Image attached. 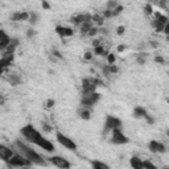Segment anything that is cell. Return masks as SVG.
<instances>
[{"label": "cell", "mask_w": 169, "mask_h": 169, "mask_svg": "<svg viewBox=\"0 0 169 169\" xmlns=\"http://www.w3.org/2000/svg\"><path fill=\"white\" fill-rule=\"evenodd\" d=\"M12 41V37L11 36H8L7 32L4 29L0 30V49L3 50V53L7 50V48L10 46V44Z\"/></svg>", "instance_id": "4fadbf2b"}, {"label": "cell", "mask_w": 169, "mask_h": 169, "mask_svg": "<svg viewBox=\"0 0 169 169\" xmlns=\"http://www.w3.org/2000/svg\"><path fill=\"white\" fill-rule=\"evenodd\" d=\"M56 140L58 141V144L60 145H62L64 148H66V149H69V151H77V148H78V145H77V143L73 140V139H70L69 136H66L65 133H62L61 131H57L56 132Z\"/></svg>", "instance_id": "5b68a950"}, {"label": "cell", "mask_w": 169, "mask_h": 169, "mask_svg": "<svg viewBox=\"0 0 169 169\" xmlns=\"http://www.w3.org/2000/svg\"><path fill=\"white\" fill-rule=\"evenodd\" d=\"M167 41H168V42H169V36H167Z\"/></svg>", "instance_id": "f5cc1de1"}, {"label": "cell", "mask_w": 169, "mask_h": 169, "mask_svg": "<svg viewBox=\"0 0 169 169\" xmlns=\"http://www.w3.org/2000/svg\"><path fill=\"white\" fill-rule=\"evenodd\" d=\"M92 56H94V53L86 52V53L83 54V58H84V61H91V60H92Z\"/></svg>", "instance_id": "f35d334b"}, {"label": "cell", "mask_w": 169, "mask_h": 169, "mask_svg": "<svg viewBox=\"0 0 169 169\" xmlns=\"http://www.w3.org/2000/svg\"><path fill=\"white\" fill-rule=\"evenodd\" d=\"M91 21L94 23L95 26H98V28H102V25H103L104 23V17L102 15H98V13H95V15L91 16Z\"/></svg>", "instance_id": "7402d4cb"}, {"label": "cell", "mask_w": 169, "mask_h": 169, "mask_svg": "<svg viewBox=\"0 0 169 169\" xmlns=\"http://www.w3.org/2000/svg\"><path fill=\"white\" fill-rule=\"evenodd\" d=\"M102 16H103L104 19H110V17H114V16H112V11H110V10H106L103 13H102Z\"/></svg>", "instance_id": "ab89813d"}, {"label": "cell", "mask_w": 169, "mask_h": 169, "mask_svg": "<svg viewBox=\"0 0 169 169\" xmlns=\"http://www.w3.org/2000/svg\"><path fill=\"white\" fill-rule=\"evenodd\" d=\"M54 32L58 34L61 38L66 37H73L74 36V29L72 26H65V25H57L54 28Z\"/></svg>", "instance_id": "8fae6325"}, {"label": "cell", "mask_w": 169, "mask_h": 169, "mask_svg": "<svg viewBox=\"0 0 169 169\" xmlns=\"http://www.w3.org/2000/svg\"><path fill=\"white\" fill-rule=\"evenodd\" d=\"M102 73H103V75H106V77H110V75H112V74H111V70H110V65L104 64L103 66H102Z\"/></svg>", "instance_id": "4dcf8cb0"}, {"label": "cell", "mask_w": 169, "mask_h": 169, "mask_svg": "<svg viewBox=\"0 0 169 169\" xmlns=\"http://www.w3.org/2000/svg\"><path fill=\"white\" fill-rule=\"evenodd\" d=\"M46 160L49 164H52L53 167H56L58 169H70L72 168V163H70L68 159H65L64 156H60V155L49 156V157H46Z\"/></svg>", "instance_id": "8992f818"}, {"label": "cell", "mask_w": 169, "mask_h": 169, "mask_svg": "<svg viewBox=\"0 0 169 169\" xmlns=\"http://www.w3.org/2000/svg\"><path fill=\"white\" fill-rule=\"evenodd\" d=\"M26 37H28V38H32V37H34V36H36V30H34L33 28H29L28 30H26Z\"/></svg>", "instance_id": "74e56055"}, {"label": "cell", "mask_w": 169, "mask_h": 169, "mask_svg": "<svg viewBox=\"0 0 169 169\" xmlns=\"http://www.w3.org/2000/svg\"><path fill=\"white\" fill-rule=\"evenodd\" d=\"M144 169H159L151 160H144Z\"/></svg>", "instance_id": "f546056e"}, {"label": "cell", "mask_w": 169, "mask_h": 169, "mask_svg": "<svg viewBox=\"0 0 169 169\" xmlns=\"http://www.w3.org/2000/svg\"><path fill=\"white\" fill-rule=\"evenodd\" d=\"M91 16L92 15H90V13H78V15H74L70 17V23L81 26L82 24L87 23V21H91Z\"/></svg>", "instance_id": "30bf717a"}, {"label": "cell", "mask_w": 169, "mask_h": 169, "mask_svg": "<svg viewBox=\"0 0 169 169\" xmlns=\"http://www.w3.org/2000/svg\"><path fill=\"white\" fill-rule=\"evenodd\" d=\"M144 13L147 16H151V15H153L155 13V11H153V7H152V4H149V3H147V4H144Z\"/></svg>", "instance_id": "83f0119b"}, {"label": "cell", "mask_w": 169, "mask_h": 169, "mask_svg": "<svg viewBox=\"0 0 169 169\" xmlns=\"http://www.w3.org/2000/svg\"><path fill=\"white\" fill-rule=\"evenodd\" d=\"M122 127H123V122L118 116L107 115L104 119V123H103V132L108 133V132H112L115 130H122Z\"/></svg>", "instance_id": "277c9868"}, {"label": "cell", "mask_w": 169, "mask_h": 169, "mask_svg": "<svg viewBox=\"0 0 169 169\" xmlns=\"http://www.w3.org/2000/svg\"><path fill=\"white\" fill-rule=\"evenodd\" d=\"M124 33H126V26H124V25L116 26V34H118V36H123Z\"/></svg>", "instance_id": "e575fe53"}, {"label": "cell", "mask_w": 169, "mask_h": 169, "mask_svg": "<svg viewBox=\"0 0 169 169\" xmlns=\"http://www.w3.org/2000/svg\"><path fill=\"white\" fill-rule=\"evenodd\" d=\"M124 11V6H122V4H119V6L116 7V8H115V10L112 11V16L115 17V16H119V15H120V13Z\"/></svg>", "instance_id": "1f68e13d"}, {"label": "cell", "mask_w": 169, "mask_h": 169, "mask_svg": "<svg viewBox=\"0 0 169 169\" xmlns=\"http://www.w3.org/2000/svg\"><path fill=\"white\" fill-rule=\"evenodd\" d=\"M147 58H148V53L141 52V53H139V54L136 56V64L137 65H144L147 62Z\"/></svg>", "instance_id": "cb8c5ba5"}, {"label": "cell", "mask_w": 169, "mask_h": 169, "mask_svg": "<svg viewBox=\"0 0 169 169\" xmlns=\"http://www.w3.org/2000/svg\"><path fill=\"white\" fill-rule=\"evenodd\" d=\"M100 98H102V95H100L98 91L90 92V94H82V95H81V102H79V104H81V107H83V108L91 110V108L98 103V102L100 100Z\"/></svg>", "instance_id": "3957f363"}, {"label": "cell", "mask_w": 169, "mask_h": 169, "mask_svg": "<svg viewBox=\"0 0 169 169\" xmlns=\"http://www.w3.org/2000/svg\"><path fill=\"white\" fill-rule=\"evenodd\" d=\"M98 33H99V28H98V26H94V28H92L90 32H88L87 36H88V37H95Z\"/></svg>", "instance_id": "d590c367"}, {"label": "cell", "mask_w": 169, "mask_h": 169, "mask_svg": "<svg viewBox=\"0 0 169 169\" xmlns=\"http://www.w3.org/2000/svg\"><path fill=\"white\" fill-rule=\"evenodd\" d=\"M163 33H165L167 36H169V20H168V23L165 24V26H164V32Z\"/></svg>", "instance_id": "bcb514c9"}, {"label": "cell", "mask_w": 169, "mask_h": 169, "mask_svg": "<svg viewBox=\"0 0 169 169\" xmlns=\"http://www.w3.org/2000/svg\"><path fill=\"white\" fill-rule=\"evenodd\" d=\"M78 115H79V118H81V119H83V120H90V118H91V110L81 107V108H79V111H78Z\"/></svg>", "instance_id": "603a6c76"}, {"label": "cell", "mask_w": 169, "mask_h": 169, "mask_svg": "<svg viewBox=\"0 0 169 169\" xmlns=\"http://www.w3.org/2000/svg\"><path fill=\"white\" fill-rule=\"evenodd\" d=\"M53 56H56V57H58V58H62V54H61V53L58 52V50H57V49H53Z\"/></svg>", "instance_id": "7dc6e473"}, {"label": "cell", "mask_w": 169, "mask_h": 169, "mask_svg": "<svg viewBox=\"0 0 169 169\" xmlns=\"http://www.w3.org/2000/svg\"><path fill=\"white\" fill-rule=\"evenodd\" d=\"M19 45H20V40L17 37H12V41L10 44V46L7 48V50L4 53H6V54H15V52H16V49L19 48Z\"/></svg>", "instance_id": "ac0fdd59"}, {"label": "cell", "mask_w": 169, "mask_h": 169, "mask_svg": "<svg viewBox=\"0 0 169 169\" xmlns=\"http://www.w3.org/2000/svg\"><path fill=\"white\" fill-rule=\"evenodd\" d=\"M45 104H46V108H53L54 107V104H56V100L53 99V98H49Z\"/></svg>", "instance_id": "8d00e7d4"}, {"label": "cell", "mask_w": 169, "mask_h": 169, "mask_svg": "<svg viewBox=\"0 0 169 169\" xmlns=\"http://www.w3.org/2000/svg\"><path fill=\"white\" fill-rule=\"evenodd\" d=\"M94 23L92 21H87V23H84V24H82L81 26H79V32H81V36L83 37V36H87L88 34V32L94 28Z\"/></svg>", "instance_id": "ffe728a7"}, {"label": "cell", "mask_w": 169, "mask_h": 169, "mask_svg": "<svg viewBox=\"0 0 169 169\" xmlns=\"http://www.w3.org/2000/svg\"><path fill=\"white\" fill-rule=\"evenodd\" d=\"M13 60H15V54H6V53H3V57H2V60H0V66H2V69L6 70L8 66H11Z\"/></svg>", "instance_id": "9a60e30c"}, {"label": "cell", "mask_w": 169, "mask_h": 169, "mask_svg": "<svg viewBox=\"0 0 169 169\" xmlns=\"http://www.w3.org/2000/svg\"><path fill=\"white\" fill-rule=\"evenodd\" d=\"M21 136L24 137L25 141H28L29 144H33V145H37L38 148L44 149L45 152L48 153H53L54 152V144L52 141H49L48 139L42 136V133L40 132L33 124H26L23 128L20 130Z\"/></svg>", "instance_id": "6da1fadb"}, {"label": "cell", "mask_w": 169, "mask_h": 169, "mask_svg": "<svg viewBox=\"0 0 169 169\" xmlns=\"http://www.w3.org/2000/svg\"><path fill=\"white\" fill-rule=\"evenodd\" d=\"M106 61H107V65H115V62H116V54L115 53H108L107 57H106Z\"/></svg>", "instance_id": "4316f807"}, {"label": "cell", "mask_w": 169, "mask_h": 169, "mask_svg": "<svg viewBox=\"0 0 169 169\" xmlns=\"http://www.w3.org/2000/svg\"><path fill=\"white\" fill-rule=\"evenodd\" d=\"M118 6H119V2H116V0H110V2H107V4H106V10L114 11Z\"/></svg>", "instance_id": "f1b7e54d"}, {"label": "cell", "mask_w": 169, "mask_h": 169, "mask_svg": "<svg viewBox=\"0 0 169 169\" xmlns=\"http://www.w3.org/2000/svg\"><path fill=\"white\" fill-rule=\"evenodd\" d=\"M127 49V45H124V44H122V45H118V48H116V52L118 53H123L124 50Z\"/></svg>", "instance_id": "f6af8a7d"}, {"label": "cell", "mask_w": 169, "mask_h": 169, "mask_svg": "<svg viewBox=\"0 0 169 169\" xmlns=\"http://www.w3.org/2000/svg\"><path fill=\"white\" fill-rule=\"evenodd\" d=\"M159 4V7H161V8H165L167 7V3L165 2H160V3H157Z\"/></svg>", "instance_id": "681fc988"}, {"label": "cell", "mask_w": 169, "mask_h": 169, "mask_svg": "<svg viewBox=\"0 0 169 169\" xmlns=\"http://www.w3.org/2000/svg\"><path fill=\"white\" fill-rule=\"evenodd\" d=\"M41 7L44 8V10H46V11H50V4H49L48 2H45V0H42V3H41Z\"/></svg>", "instance_id": "b9f144b4"}, {"label": "cell", "mask_w": 169, "mask_h": 169, "mask_svg": "<svg viewBox=\"0 0 169 169\" xmlns=\"http://www.w3.org/2000/svg\"><path fill=\"white\" fill-rule=\"evenodd\" d=\"M110 70H111V74H118L119 73V68L116 65H110Z\"/></svg>", "instance_id": "60d3db41"}, {"label": "cell", "mask_w": 169, "mask_h": 169, "mask_svg": "<svg viewBox=\"0 0 169 169\" xmlns=\"http://www.w3.org/2000/svg\"><path fill=\"white\" fill-rule=\"evenodd\" d=\"M168 66H169V62H168Z\"/></svg>", "instance_id": "11a10c76"}, {"label": "cell", "mask_w": 169, "mask_h": 169, "mask_svg": "<svg viewBox=\"0 0 169 169\" xmlns=\"http://www.w3.org/2000/svg\"><path fill=\"white\" fill-rule=\"evenodd\" d=\"M148 149L155 155H161L167 152V145L163 141L159 140H151L148 143Z\"/></svg>", "instance_id": "9c48e42d"}, {"label": "cell", "mask_w": 169, "mask_h": 169, "mask_svg": "<svg viewBox=\"0 0 169 169\" xmlns=\"http://www.w3.org/2000/svg\"><path fill=\"white\" fill-rule=\"evenodd\" d=\"M41 126H42V130L45 132H50L52 131V128H50V126H49L48 123H41Z\"/></svg>", "instance_id": "ee69618b"}, {"label": "cell", "mask_w": 169, "mask_h": 169, "mask_svg": "<svg viewBox=\"0 0 169 169\" xmlns=\"http://www.w3.org/2000/svg\"><path fill=\"white\" fill-rule=\"evenodd\" d=\"M94 54H95V56H103V57H107L108 52L106 50L103 45H100V46H98V48H94Z\"/></svg>", "instance_id": "d4e9b609"}, {"label": "cell", "mask_w": 169, "mask_h": 169, "mask_svg": "<svg viewBox=\"0 0 169 169\" xmlns=\"http://www.w3.org/2000/svg\"><path fill=\"white\" fill-rule=\"evenodd\" d=\"M144 119H145V122L148 123L149 126H153V124L156 123V120H155V118H153V116H152V115H151V114H147L145 116H144Z\"/></svg>", "instance_id": "d6a6232c"}, {"label": "cell", "mask_w": 169, "mask_h": 169, "mask_svg": "<svg viewBox=\"0 0 169 169\" xmlns=\"http://www.w3.org/2000/svg\"><path fill=\"white\" fill-rule=\"evenodd\" d=\"M153 61L156 62V64H159V65H165V58H164L163 56H155Z\"/></svg>", "instance_id": "836d02e7"}, {"label": "cell", "mask_w": 169, "mask_h": 169, "mask_svg": "<svg viewBox=\"0 0 169 169\" xmlns=\"http://www.w3.org/2000/svg\"><path fill=\"white\" fill-rule=\"evenodd\" d=\"M130 165L132 169H144V160H141L139 156H132L130 159Z\"/></svg>", "instance_id": "e0dca14e"}, {"label": "cell", "mask_w": 169, "mask_h": 169, "mask_svg": "<svg viewBox=\"0 0 169 169\" xmlns=\"http://www.w3.org/2000/svg\"><path fill=\"white\" fill-rule=\"evenodd\" d=\"M15 151H13L12 147H8L6 144H0V159L3 160L4 163H7L12 156H15Z\"/></svg>", "instance_id": "7c38bea8"}, {"label": "cell", "mask_w": 169, "mask_h": 169, "mask_svg": "<svg viewBox=\"0 0 169 169\" xmlns=\"http://www.w3.org/2000/svg\"><path fill=\"white\" fill-rule=\"evenodd\" d=\"M29 16L30 13L26 12V11H19V12H15L13 15L11 16V20L12 21H28L29 20Z\"/></svg>", "instance_id": "5bb4252c"}, {"label": "cell", "mask_w": 169, "mask_h": 169, "mask_svg": "<svg viewBox=\"0 0 169 169\" xmlns=\"http://www.w3.org/2000/svg\"><path fill=\"white\" fill-rule=\"evenodd\" d=\"M13 145L16 147L17 152L20 155H23L25 159H28L30 163L33 164V165H38V167H46L48 165V160L46 157H42L41 155H40L37 151H34L32 148V145L28 144V141L25 140H21V139H17L15 140V143Z\"/></svg>", "instance_id": "7a4b0ae2"}, {"label": "cell", "mask_w": 169, "mask_h": 169, "mask_svg": "<svg viewBox=\"0 0 169 169\" xmlns=\"http://www.w3.org/2000/svg\"><path fill=\"white\" fill-rule=\"evenodd\" d=\"M149 45L152 46V48H157V46H159V44H157V41H151V42H149Z\"/></svg>", "instance_id": "c3c4849f"}, {"label": "cell", "mask_w": 169, "mask_h": 169, "mask_svg": "<svg viewBox=\"0 0 169 169\" xmlns=\"http://www.w3.org/2000/svg\"><path fill=\"white\" fill-rule=\"evenodd\" d=\"M7 79H8V82L11 83V86H13V87H16V86H19V84H21V77L19 74H16V73H10L8 74V77H7Z\"/></svg>", "instance_id": "d6986e66"}, {"label": "cell", "mask_w": 169, "mask_h": 169, "mask_svg": "<svg viewBox=\"0 0 169 169\" xmlns=\"http://www.w3.org/2000/svg\"><path fill=\"white\" fill-rule=\"evenodd\" d=\"M111 143L114 145H124L130 143V139L124 135V132L122 130H115L111 132Z\"/></svg>", "instance_id": "ba28073f"}, {"label": "cell", "mask_w": 169, "mask_h": 169, "mask_svg": "<svg viewBox=\"0 0 169 169\" xmlns=\"http://www.w3.org/2000/svg\"><path fill=\"white\" fill-rule=\"evenodd\" d=\"M7 164L12 168H26V167L33 165L28 159H25L23 155H20V153H15V156H12L10 160H8Z\"/></svg>", "instance_id": "52a82bcc"}, {"label": "cell", "mask_w": 169, "mask_h": 169, "mask_svg": "<svg viewBox=\"0 0 169 169\" xmlns=\"http://www.w3.org/2000/svg\"><path fill=\"white\" fill-rule=\"evenodd\" d=\"M165 135H167V137H168V139H169V128H168V130H167V132H165Z\"/></svg>", "instance_id": "f907efd6"}, {"label": "cell", "mask_w": 169, "mask_h": 169, "mask_svg": "<svg viewBox=\"0 0 169 169\" xmlns=\"http://www.w3.org/2000/svg\"><path fill=\"white\" fill-rule=\"evenodd\" d=\"M29 13H30V16H29V20H28V21H29V24L33 26V25H36L37 21H38V13L33 12V11L29 12Z\"/></svg>", "instance_id": "484cf974"}, {"label": "cell", "mask_w": 169, "mask_h": 169, "mask_svg": "<svg viewBox=\"0 0 169 169\" xmlns=\"http://www.w3.org/2000/svg\"><path fill=\"white\" fill-rule=\"evenodd\" d=\"M91 45L94 48H98V46L102 45V41H100V40H98V38H94V40H92V42H91Z\"/></svg>", "instance_id": "7bdbcfd3"}, {"label": "cell", "mask_w": 169, "mask_h": 169, "mask_svg": "<svg viewBox=\"0 0 169 169\" xmlns=\"http://www.w3.org/2000/svg\"><path fill=\"white\" fill-rule=\"evenodd\" d=\"M161 169H169V165H164Z\"/></svg>", "instance_id": "816d5d0a"}, {"label": "cell", "mask_w": 169, "mask_h": 169, "mask_svg": "<svg viewBox=\"0 0 169 169\" xmlns=\"http://www.w3.org/2000/svg\"><path fill=\"white\" fill-rule=\"evenodd\" d=\"M167 102H168V104H169V98H168V99H167Z\"/></svg>", "instance_id": "db71d44e"}, {"label": "cell", "mask_w": 169, "mask_h": 169, "mask_svg": "<svg viewBox=\"0 0 169 169\" xmlns=\"http://www.w3.org/2000/svg\"><path fill=\"white\" fill-rule=\"evenodd\" d=\"M90 165H91V169H112L108 164H106L103 161H99V160H91Z\"/></svg>", "instance_id": "44dd1931"}, {"label": "cell", "mask_w": 169, "mask_h": 169, "mask_svg": "<svg viewBox=\"0 0 169 169\" xmlns=\"http://www.w3.org/2000/svg\"><path fill=\"white\" fill-rule=\"evenodd\" d=\"M147 114H148V111H147L143 106H135V107H133L132 116L135 119H144V116Z\"/></svg>", "instance_id": "2e32d148"}]
</instances>
